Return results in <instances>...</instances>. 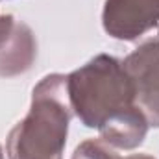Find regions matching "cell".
Wrapping results in <instances>:
<instances>
[{
	"instance_id": "obj_6",
	"label": "cell",
	"mask_w": 159,
	"mask_h": 159,
	"mask_svg": "<svg viewBox=\"0 0 159 159\" xmlns=\"http://www.w3.org/2000/svg\"><path fill=\"white\" fill-rule=\"evenodd\" d=\"M37 57V41L32 28L17 20L15 32L0 48V78H13L30 70Z\"/></svg>"
},
{
	"instance_id": "obj_1",
	"label": "cell",
	"mask_w": 159,
	"mask_h": 159,
	"mask_svg": "<svg viewBox=\"0 0 159 159\" xmlns=\"http://www.w3.org/2000/svg\"><path fill=\"white\" fill-rule=\"evenodd\" d=\"M70 117L72 107L67 93V76H44L34 87L28 115L7 135V157L61 159Z\"/></svg>"
},
{
	"instance_id": "obj_10",
	"label": "cell",
	"mask_w": 159,
	"mask_h": 159,
	"mask_svg": "<svg viewBox=\"0 0 159 159\" xmlns=\"http://www.w3.org/2000/svg\"><path fill=\"white\" fill-rule=\"evenodd\" d=\"M0 159H4V154H2V146H0Z\"/></svg>"
},
{
	"instance_id": "obj_7",
	"label": "cell",
	"mask_w": 159,
	"mask_h": 159,
	"mask_svg": "<svg viewBox=\"0 0 159 159\" xmlns=\"http://www.w3.org/2000/svg\"><path fill=\"white\" fill-rule=\"evenodd\" d=\"M72 159H120L102 139H87L74 150Z\"/></svg>"
},
{
	"instance_id": "obj_9",
	"label": "cell",
	"mask_w": 159,
	"mask_h": 159,
	"mask_svg": "<svg viewBox=\"0 0 159 159\" xmlns=\"http://www.w3.org/2000/svg\"><path fill=\"white\" fill-rule=\"evenodd\" d=\"M124 159H156V157L146 156V154H133V156H128V157H124Z\"/></svg>"
},
{
	"instance_id": "obj_2",
	"label": "cell",
	"mask_w": 159,
	"mask_h": 159,
	"mask_svg": "<svg viewBox=\"0 0 159 159\" xmlns=\"http://www.w3.org/2000/svg\"><path fill=\"white\" fill-rule=\"evenodd\" d=\"M74 115L85 128H100L113 113L135 104V87L122 61L98 54L67 76Z\"/></svg>"
},
{
	"instance_id": "obj_4",
	"label": "cell",
	"mask_w": 159,
	"mask_h": 159,
	"mask_svg": "<svg viewBox=\"0 0 159 159\" xmlns=\"http://www.w3.org/2000/svg\"><path fill=\"white\" fill-rule=\"evenodd\" d=\"M133 81L135 100L150 126L159 128V39L148 41L122 61Z\"/></svg>"
},
{
	"instance_id": "obj_3",
	"label": "cell",
	"mask_w": 159,
	"mask_h": 159,
	"mask_svg": "<svg viewBox=\"0 0 159 159\" xmlns=\"http://www.w3.org/2000/svg\"><path fill=\"white\" fill-rule=\"evenodd\" d=\"M102 24L109 37L137 41L159 30V0H106Z\"/></svg>"
},
{
	"instance_id": "obj_5",
	"label": "cell",
	"mask_w": 159,
	"mask_h": 159,
	"mask_svg": "<svg viewBox=\"0 0 159 159\" xmlns=\"http://www.w3.org/2000/svg\"><path fill=\"white\" fill-rule=\"evenodd\" d=\"M148 126L150 122L144 111L137 104H131L113 113L107 120H104V124L98 129L102 141L107 143L109 146L120 150H133L144 143Z\"/></svg>"
},
{
	"instance_id": "obj_8",
	"label": "cell",
	"mask_w": 159,
	"mask_h": 159,
	"mask_svg": "<svg viewBox=\"0 0 159 159\" xmlns=\"http://www.w3.org/2000/svg\"><path fill=\"white\" fill-rule=\"evenodd\" d=\"M15 26H17V20L13 15H0V48L6 46V43L11 39Z\"/></svg>"
}]
</instances>
